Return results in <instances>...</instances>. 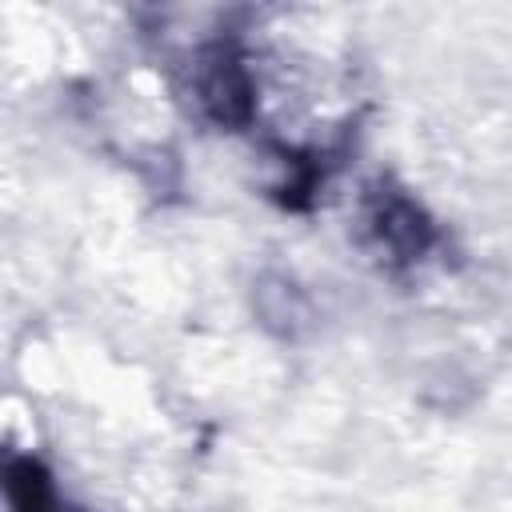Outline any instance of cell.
<instances>
[{
  "instance_id": "1",
  "label": "cell",
  "mask_w": 512,
  "mask_h": 512,
  "mask_svg": "<svg viewBox=\"0 0 512 512\" xmlns=\"http://www.w3.org/2000/svg\"><path fill=\"white\" fill-rule=\"evenodd\" d=\"M8 496L16 504V512H60L48 476L40 472L36 460H16L8 468Z\"/></svg>"
}]
</instances>
